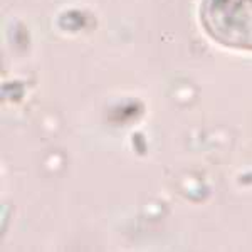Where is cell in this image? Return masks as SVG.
<instances>
[{"label": "cell", "mask_w": 252, "mask_h": 252, "mask_svg": "<svg viewBox=\"0 0 252 252\" xmlns=\"http://www.w3.org/2000/svg\"><path fill=\"white\" fill-rule=\"evenodd\" d=\"M204 24L219 42L252 49V0H205Z\"/></svg>", "instance_id": "cell-1"}]
</instances>
